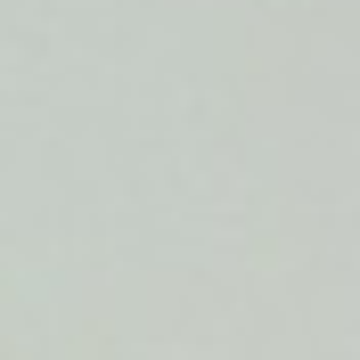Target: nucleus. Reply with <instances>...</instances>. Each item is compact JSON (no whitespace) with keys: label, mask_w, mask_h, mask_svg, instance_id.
Wrapping results in <instances>:
<instances>
[]
</instances>
